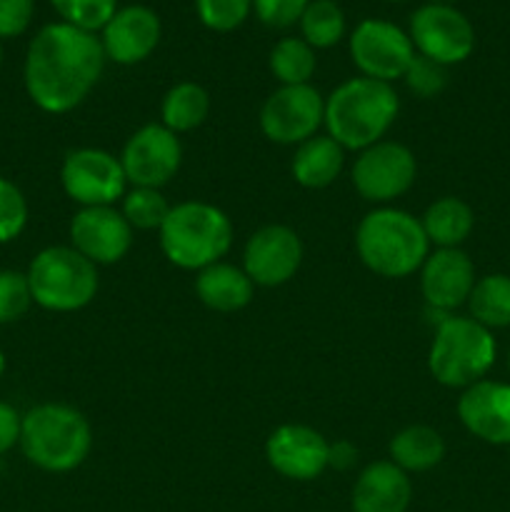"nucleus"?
Instances as JSON below:
<instances>
[{
  "instance_id": "c85d7f7f",
  "label": "nucleus",
  "mask_w": 510,
  "mask_h": 512,
  "mask_svg": "<svg viewBox=\"0 0 510 512\" xmlns=\"http://www.w3.org/2000/svg\"><path fill=\"white\" fill-rule=\"evenodd\" d=\"M168 213L170 205L165 203V198L158 193V188H135L133 193L125 198L123 205V215L130 223V228L140 230L163 228Z\"/></svg>"
},
{
  "instance_id": "f257e3e1",
  "label": "nucleus",
  "mask_w": 510,
  "mask_h": 512,
  "mask_svg": "<svg viewBox=\"0 0 510 512\" xmlns=\"http://www.w3.org/2000/svg\"><path fill=\"white\" fill-rule=\"evenodd\" d=\"M103 43L68 23L45 25L25 58V88L48 113H68L85 100L103 73Z\"/></svg>"
},
{
  "instance_id": "c9c22d12",
  "label": "nucleus",
  "mask_w": 510,
  "mask_h": 512,
  "mask_svg": "<svg viewBox=\"0 0 510 512\" xmlns=\"http://www.w3.org/2000/svg\"><path fill=\"white\" fill-rule=\"evenodd\" d=\"M33 20V0H0V38H15Z\"/></svg>"
},
{
  "instance_id": "aec40b11",
  "label": "nucleus",
  "mask_w": 510,
  "mask_h": 512,
  "mask_svg": "<svg viewBox=\"0 0 510 512\" xmlns=\"http://www.w3.org/2000/svg\"><path fill=\"white\" fill-rule=\"evenodd\" d=\"M413 485L395 463H373L360 473L353 488V512H405Z\"/></svg>"
},
{
  "instance_id": "f03ea898",
  "label": "nucleus",
  "mask_w": 510,
  "mask_h": 512,
  "mask_svg": "<svg viewBox=\"0 0 510 512\" xmlns=\"http://www.w3.org/2000/svg\"><path fill=\"white\" fill-rule=\"evenodd\" d=\"M398 115V95L388 83L355 78L325 103V125L340 148L365 150L378 143Z\"/></svg>"
},
{
  "instance_id": "423d86ee",
  "label": "nucleus",
  "mask_w": 510,
  "mask_h": 512,
  "mask_svg": "<svg viewBox=\"0 0 510 512\" xmlns=\"http://www.w3.org/2000/svg\"><path fill=\"white\" fill-rule=\"evenodd\" d=\"M495 363V340L473 318H445L438 323L428 368L440 385L470 388L480 383Z\"/></svg>"
},
{
  "instance_id": "2eb2a0df",
  "label": "nucleus",
  "mask_w": 510,
  "mask_h": 512,
  "mask_svg": "<svg viewBox=\"0 0 510 512\" xmlns=\"http://www.w3.org/2000/svg\"><path fill=\"white\" fill-rule=\"evenodd\" d=\"M303 260L300 238L285 225L258 230L245 245V273L258 285H283L295 275Z\"/></svg>"
},
{
  "instance_id": "e433bc0d",
  "label": "nucleus",
  "mask_w": 510,
  "mask_h": 512,
  "mask_svg": "<svg viewBox=\"0 0 510 512\" xmlns=\"http://www.w3.org/2000/svg\"><path fill=\"white\" fill-rule=\"evenodd\" d=\"M20 428H23V418L18 415V410L8 403H0V455L20 443Z\"/></svg>"
},
{
  "instance_id": "0eeeda50",
  "label": "nucleus",
  "mask_w": 510,
  "mask_h": 512,
  "mask_svg": "<svg viewBox=\"0 0 510 512\" xmlns=\"http://www.w3.org/2000/svg\"><path fill=\"white\" fill-rule=\"evenodd\" d=\"M33 300L45 310L70 313L98 293V270L75 248H45L35 255L28 270Z\"/></svg>"
},
{
  "instance_id": "393cba45",
  "label": "nucleus",
  "mask_w": 510,
  "mask_h": 512,
  "mask_svg": "<svg viewBox=\"0 0 510 512\" xmlns=\"http://www.w3.org/2000/svg\"><path fill=\"white\" fill-rule=\"evenodd\" d=\"M470 315L483 328H508L510 325V275L493 273L475 280L470 290Z\"/></svg>"
},
{
  "instance_id": "cd10ccee",
  "label": "nucleus",
  "mask_w": 510,
  "mask_h": 512,
  "mask_svg": "<svg viewBox=\"0 0 510 512\" xmlns=\"http://www.w3.org/2000/svg\"><path fill=\"white\" fill-rule=\"evenodd\" d=\"M305 43L310 48H330L345 33V18L333 0H313L300 18Z\"/></svg>"
},
{
  "instance_id": "39448f33",
  "label": "nucleus",
  "mask_w": 510,
  "mask_h": 512,
  "mask_svg": "<svg viewBox=\"0 0 510 512\" xmlns=\"http://www.w3.org/2000/svg\"><path fill=\"white\" fill-rule=\"evenodd\" d=\"M233 243V225L223 210L208 203H183L170 208L160 245L170 263L185 270H203L218 263Z\"/></svg>"
},
{
  "instance_id": "58836bf2",
  "label": "nucleus",
  "mask_w": 510,
  "mask_h": 512,
  "mask_svg": "<svg viewBox=\"0 0 510 512\" xmlns=\"http://www.w3.org/2000/svg\"><path fill=\"white\" fill-rule=\"evenodd\" d=\"M3 373H5V355L0 353V378H3Z\"/></svg>"
},
{
  "instance_id": "a878e982",
  "label": "nucleus",
  "mask_w": 510,
  "mask_h": 512,
  "mask_svg": "<svg viewBox=\"0 0 510 512\" xmlns=\"http://www.w3.org/2000/svg\"><path fill=\"white\" fill-rule=\"evenodd\" d=\"M210 98L200 85L180 83L165 95L163 100V123L173 133L193 130L208 118Z\"/></svg>"
},
{
  "instance_id": "72a5a7b5",
  "label": "nucleus",
  "mask_w": 510,
  "mask_h": 512,
  "mask_svg": "<svg viewBox=\"0 0 510 512\" xmlns=\"http://www.w3.org/2000/svg\"><path fill=\"white\" fill-rule=\"evenodd\" d=\"M403 78L415 95L433 98V95H438L448 85V70H445V65L435 63V60L425 58V55H415Z\"/></svg>"
},
{
  "instance_id": "f704fd0d",
  "label": "nucleus",
  "mask_w": 510,
  "mask_h": 512,
  "mask_svg": "<svg viewBox=\"0 0 510 512\" xmlns=\"http://www.w3.org/2000/svg\"><path fill=\"white\" fill-rule=\"evenodd\" d=\"M255 13L270 28H290L303 18L308 0H253Z\"/></svg>"
},
{
  "instance_id": "9b49d317",
  "label": "nucleus",
  "mask_w": 510,
  "mask_h": 512,
  "mask_svg": "<svg viewBox=\"0 0 510 512\" xmlns=\"http://www.w3.org/2000/svg\"><path fill=\"white\" fill-rule=\"evenodd\" d=\"M63 188L75 203L85 208H105L115 203L125 190V173L120 160L105 150H75L65 158L63 170Z\"/></svg>"
},
{
  "instance_id": "4c0bfd02",
  "label": "nucleus",
  "mask_w": 510,
  "mask_h": 512,
  "mask_svg": "<svg viewBox=\"0 0 510 512\" xmlns=\"http://www.w3.org/2000/svg\"><path fill=\"white\" fill-rule=\"evenodd\" d=\"M430 3H433V5H453L455 0H430Z\"/></svg>"
},
{
  "instance_id": "20e7f679",
  "label": "nucleus",
  "mask_w": 510,
  "mask_h": 512,
  "mask_svg": "<svg viewBox=\"0 0 510 512\" xmlns=\"http://www.w3.org/2000/svg\"><path fill=\"white\" fill-rule=\"evenodd\" d=\"M90 425L68 405H38L23 418L20 445L25 458L48 473H68L90 453Z\"/></svg>"
},
{
  "instance_id": "a19ab883",
  "label": "nucleus",
  "mask_w": 510,
  "mask_h": 512,
  "mask_svg": "<svg viewBox=\"0 0 510 512\" xmlns=\"http://www.w3.org/2000/svg\"><path fill=\"white\" fill-rule=\"evenodd\" d=\"M508 370H510V350H508Z\"/></svg>"
},
{
  "instance_id": "412c9836",
  "label": "nucleus",
  "mask_w": 510,
  "mask_h": 512,
  "mask_svg": "<svg viewBox=\"0 0 510 512\" xmlns=\"http://www.w3.org/2000/svg\"><path fill=\"white\" fill-rule=\"evenodd\" d=\"M195 290L208 308L220 310V313H233V310L245 308L250 303L253 280L248 278L245 270L235 268V265L213 263L200 270Z\"/></svg>"
},
{
  "instance_id": "ea45409f",
  "label": "nucleus",
  "mask_w": 510,
  "mask_h": 512,
  "mask_svg": "<svg viewBox=\"0 0 510 512\" xmlns=\"http://www.w3.org/2000/svg\"><path fill=\"white\" fill-rule=\"evenodd\" d=\"M0 65H3V45H0Z\"/></svg>"
},
{
  "instance_id": "bb28decb",
  "label": "nucleus",
  "mask_w": 510,
  "mask_h": 512,
  "mask_svg": "<svg viewBox=\"0 0 510 512\" xmlns=\"http://www.w3.org/2000/svg\"><path fill=\"white\" fill-rule=\"evenodd\" d=\"M270 70L283 85H308L315 73V53L305 40L285 38L270 53Z\"/></svg>"
},
{
  "instance_id": "7c9ffc66",
  "label": "nucleus",
  "mask_w": 510,
  "mask_h": 512,
  "mask_svg": "<svg viewBox=\"0 0 510 512\" xmlns=\"http://www.w3.org/2000/svg\"><path fill=\"white\" fill-rule=\"evenodd\" d=\"M33 303L28 275L18 270H0V325L15 323L28 313Z\"/></svg>"
},
{
  "instance_id": "2f4dec72",
  "label": "nucleus",
  "mask_w": 510,
  "mask_h": 512,
  "mask_svg": "<svg viewBox=\"0 0 510 512\" xmlns=\"http://www.w3.org/2000/svg\"><path fill=\"white\" fill-rule=\"evenodd\" d=\"M28 223V205L23 193L10 180L0 178V243H10Z\"/></svg>"
},
{
  "instance_id": "1a4fd4ad",
  "label": "nucleus",
  "mask_w": 510,
  "mask_h": 512,
  "mask_svg": "<svg viewBox=\"0 0 510 512\" xmlns=\"http://www.w3.org/2000/svg\"><path fill=\"white\" fill-rule=\"evenodd\" d=\"M350 53L365 78L390 83L405 75L415 58V45L388 20H363L350 38Z\"/></svg>"
},
{
  "instance_id": "4be33fe9",
  "label": "nucleus",
  "mask_w": 510,
  "mask_h": 512,
  "mask_svg": "<svg viewBox=\"0 0 510 512\" xmlns=\"http://www.w3.org/2000/svg\"><path fill=\"white\" fill-rule=\"evenodd\" d=\"M343 168V148L333 138L315 135L300 143L293 160V175L303 188H325Z\"/></svg>"
},
{
  "instance_id": "4468645a",
  "label": "nucleus",
  "mask_w": 510,
  "mask_h": 512,
  "mask_svg": "<svg viewBox=\"0 0 510 512\" xmlns=\"http://www.w3.org/2000/svg\"><path fill=\"white\" fill-rule=\"evenodd\" d=\"M73 248L90 263H118L133 243V228L110 205L105 208H83L70 225Z\"/></svg>"
},
{
  "instance_id": "ddd939ff",
  "label": "nucleus",
  "mask_w": 510,
  "mask_h": 512,
  "mask_svg": "<svg viewBox=\"0 0 510 512\" xmlns=\"http://www.w3.org/2000/svg\"><path fill=\"white\" fill-rule=\"evenodd\" d=\"M180 158L183 150L173 130L165 125H145L128 140L120 165L125 178L138 188H160L178 173Z\"/></svg>"
},
{
  "instance_id": "f8f14e48",
  "label": "nucleus",
  "mask_w": 510,
  "mask_h": 512,
  "mask_svg": "<svg viewBox=\"0 0 510 512\" xmlns=\"http://www.w3.org/2000/svg\"><path fill=\"white\" fill-rule=\"evenodd\" d=\"M415 158L400 143H375L360 153L353 168V183L365 200L385 203L413 185Z\"/></svg>"
},
{
  "instance_id": "6e6552de",
  "label": "nucleus",
  "mask_w": 510,
  "mask_h": 512,
  "mask_svg": "<svg viewBox=\"0 0 510 512\" xmlns=\"http://www.w3.org/2000/svg\"><path fill=\"white\" fill-rule=\"evenodd\" d=\"M410 40L420 55L440 65L463 63L475 48L470 20L453 5H423L410 18Z\"/></svg>"
},
{
  "instance_id": "a211bd4d",
  "label": "nucleus",
  "mask_w": 510,
  "mask_h": 512,
  "mask_svg": "<svg viewBox=\"0 0 510 512\" xmlns=\"http://www.w3.org/2000/svg\"><path fill=\"white\" fill-rule=\"evenodd\" d=\"M475 285V268L468 255L458 248H440L423 263V295L428 305L440 313H450L468 303Z\"/></svg>"
},
{
  "instance_id": "473e14b6",
  "label": "nucleus",
  "mask_w": 510,
  "mask_h": 512,
  "mask_svg": "<svg viewBox=\"0 0 510 512\" xmlns=\"http://www.w3.org/2000/svg\"><path fill=\"white\" fill-rule=\"evenodd\" d=\"M250 5L253 0H198V13L210 30L228 33L248 18Z\"/></svg>"
},
{
  "instance_id": "f3484780",
  "label": "nucleus",
  "mask_w": 510,
  "mask_h": 512,
  "mask_svg": "<svg viewBox=\"0 0 510 512\" xmlns=\"http://www.w3.org/2000/svg\"><path fill=\"white\" fill-rule=\"evenodd\" d=\"M458 415L475 438L490 445H510V385L495 380L465 388L458 400Z\"/></svg>"
},
{
  "instance_id": "7ed1b4c3",
  "label": "nucleus",
  "mask_w": 510,
  "mask_h": 512,
  "mask_svg": "<svg viewBox=\"0 0 510 512\" xmlns=\"http://www.w3.org/2000/svg\"><path fill=\"white\" fill-rule=\"evenodd\" d=\"M358 255L373 273L405 278L428 258V235L423 223L403 210H375L363 218L355 235Z\"/></svg>"
},
{
  "instance_id": "9d476101",
  "label": "nucleus",
  "mask_w": 510,
  "mask_h": 512,
  "mask_svg": "<svg viewBox=\"0 0 510 512\" xmlns=\"http://www.w3.org/2000/svg\"><path fill=\"white\" fill-rule=\"evenodd\" d=\"M325 123V103L310 85H283L265 100L260 128L275 143H305Z\"/></svg>"
},
{
  "instance_id": "5701e85b",
  "label": "nucleus",
  "mask_w": 510,
  "mask_h": 512,
  "mask_svg": "<svg viewBox=\"0 0 510 512\" xmlns=\"http://www.w3.org/2000/svg\"><path fill=\"white\" fill-rule=\"evenodd\" d=\"M390 458L405 473L408 470L423 473V470L435 468L445 458V443L438 430L428 428V425H413V428L400 430L390 440Z\"/></svg>"
},
{
  "instance_id": "c756f323",
  "label": "nucleus",
  "mask_w": 510,
  "mask_h": 512,
  "mask_svg": "<svg viewBox=\"0 0 510 512\" xmlns=\"http://www.w3.org/2000/svg\"><path fill=\"white\" fill-rule=\"evenodd\" d=\"M55 10L63 15L68 25H75L80 30L105 28L118 10H115V0H53Z\"/></svg>"
},
{
  "instance_id": "6ab92c4d",
  "label": "nucleus",
  "mask_w": 510,
  "mask_h": 512,
  "mask_svg": "<svg viewBox=\"0 0 510 512\" xmlns=\"http://www.w3.org/2000/svg\"><path fill=\"white\" fill-rule=\"evenodd\" d=\"M160 40V20L143 5L118 10L103 28V50L115 63H140L155 50Z\"/></svg>"
},
{
  "instance_id": "b1692460",
  "label": "nucleus",
  "mask_w": 510,
  "mask_h": 512,
  "mask_svg": "<svg viewBox=\"0 0 510 512\" xmlns=\"http://www.w3.org/2000/svg\"><path fill=\"white\" fill-rule=\"evenodd\" d=\"M473 210L460 198H440L425 210L423 230L430 243L440 248H458L473 230Z\"/></svg>"
},
{
  "instance_id": "dca6fc26",
  "label": "nucleus",
  "mask_w": 510,
  "mask_h": 512,
  "mask_svg": "<svg viewBox=\"0 0 510 512\" xmlns=\"http://www.w3.org/2000/svg\"><path fill=\"white\" fill-rule=\"evenodd\" d=\"M268 463L293 480H313L328 468L330 445L323 435L305 425H283L265 445Z\"/></svg>"
}]
</instances>
